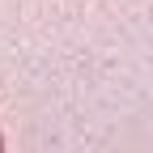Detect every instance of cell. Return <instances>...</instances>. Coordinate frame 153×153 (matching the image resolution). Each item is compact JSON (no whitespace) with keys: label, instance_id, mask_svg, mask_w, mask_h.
<instances>
[{"label":"cell","instance_id":"6da1fadb","mask_svg":"<svg viewBox=\"0 0 153 153\" xmlns=\"http://www.w3.org/2000/svg\"><path fill=\"white\" fill-rule=\"evenodd\" d=\"M0 153H4V136H0Z\"/></svg>","mask_w":153,"mask_h":153}]
</instances>
